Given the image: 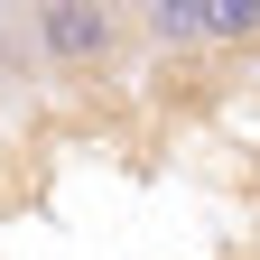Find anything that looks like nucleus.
<instances>
[{"mask_svg": "<svg viewBox=\"0 0 260 260\" xmlns=\"http://www.w3.org/2000/svg\"><path fill=\"white\" fill-rule=\"evenodd\" d=\"M28 65V47H0V103H10V75Z\"/></svg>", "mask_w": 260, "mask_h": 260, "instance_id": "20e7f679", "label": "nucleus"}, {"mask_svg": "<svg viewBox=\"0 0 260 260\" xmlns=\"http://www.w3.org/2000/svg\"><path fill=\"white\" fill-rule=\"evenodd\" d=\"M19 47H28V65H47V75H103L130 47V19L103 10V0H38V10L19 19Z\"/></svg>", "mask_w": 260, "mask_h": 260, "instance_id": "f257e3e1", "label": "nucleus"}, {"mask_svg": "<svg viewBox=\"0 0 260 260\" xmlns=\"http://www.w3.org/2000/svg\"><path fill=\"white\" fill-rule=\"evenodd\" d=\"M205 38H214V47L260 38V0H205Z\"/></svg>", "mask_w": 260, "mask_h": 260, "instance_id": "f03ea898", "label": "nucleus"}, {"mask_svg": "<svg viewBox=\"0 0 260 260\" xmlns=\"http://www.w3.org/2000/svg\"><path fill=\"white\" fill-rule=\"evenodd\" d=\"M140 28H149V38H205V10H149Z\"/></svg>", "mask_w": 260, "mask_h": 260, "instance_id": "7ed1b4c3", "label": "nucleus"}]
</instances>
